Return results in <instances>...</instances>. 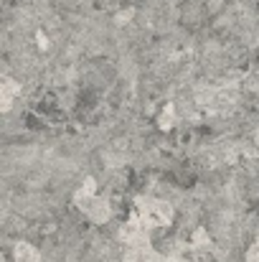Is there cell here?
<instances>
[{"mask_svg": "<svg viewBox=\"0 0 259 262\" xmlns=\"http://www.w3.org/2000/svg\"><path fill=\"white\" fill-rule=\"evenodd\" d=\"M137 214L150 229L173 224V206L163 199H155V196H140L137 199Z\"/></svg>", "mask_w": 259, "mask_h": 262, "instance_id": "cell-1", "label": "cell"}, {"mask_svg": "<svg viewBox=\"0 0 259 262\" xmlns=\"http://www.w3.org/2000/svg\"><path fill=\"white\" fill-rule=\"evenodd\" d=\"M5 262H41V257H38V252L31 245L18 242L15 250H13V257H5Z\"/></svg>", "mask_w": 259, "mask_h": 262, "instance_id": "cell-2", "label": "cell"}, {"mask_svg": "<svg viewBox=\"0 0 259 262\" xmlns=\"http://www.w3.org/2000/svg\"><path fill=\"white\" fill-rule=\"evenodd\" d=\"M18 84H13V82H10V79H8V77H5V102H3V107H5V110H8V107H10V99H13V92H18Z\"/></svg>", "mask_w": 259, "mask_h": 262, "instance_id": "cell-3", "label": "cell"}, {"mask_svg": "<svg viewBox=\"0 0 259 262\" xmlns=\"http://www.w3.org/2000/svg\"><path fill=\"white\" fill-rule=\"evenodd\" d=\"M247 262H259V239L252 245V250H249V255H247Z\"/></svg>", "mask_w": 259, "mask_h": 262, "instance_id": "cell-4", "label": "cell"}]
</instances>
